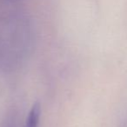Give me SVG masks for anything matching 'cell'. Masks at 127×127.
Listing matches in <instances>:
<instances>
[{"mask_svg": "<svg viewBox=\"0 0 127 127\" xmlns=\"http://www.w3.org/2000/svg\"><path fill=\"white\" fill-rule=\"evenodd\" d=\"M39 117H40V104L37 102L32 105V109H31L26 120L25 127H37Z\"/></svg>", "mask_w": 127, "mask_h": 127, "instance_id": "cell-1", "label": "cell"}]
</instances>
